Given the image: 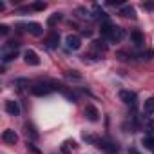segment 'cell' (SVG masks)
I'll return each mask as SVG.
<instances>
[{
  "label": "cell",
  "mask_w": 154,
  "mask_h": 154,
  "mask_svg": "<svg viewBox=\"0 0 154 154\" xmlns=\"http://www.w3.org/2000/svg\"><path fill=\"white\" fill-rule=\"evenodd\" d=\"M94 145H96L100 150H103L105 154H118V152H120V147H118L114 141H111V140H105V138H98Z\"/></svg>",
  "instance_id": "6da1fadb"
},
{
  "label": "cell",
  "mask_w": 154,
  "mask_h": 154,
  "mask_svg": "<svg viewBox=\"0 0 154 154\" xmlns=\"http://www.w3.org/2000/svg\"><path fill=\"white\" fill-rule=\"evenodd\" d=\"M53 89H54V87H53V82H36V84L31 85V93H33L35 96H45V94H49Z\"/></svg>",
  "instance_id": "7a4b0ae2"
},
{
  "label": "cell",
  "mask_w": 154,
  "mask_h": 154,
  "mask_svg": "<svg viewBox=\"0 0 154 154\" xmlns=\"http://www.w3.org/2000/svg\"><path fill=\"white\" fill-rule=\"evenodd\" d=\"M120 100H122L125 105L134 107L136 102H138V96H136V93H132V91H120Z\"/></svg>",
  "instance_id": "3957f363"
},
{
  "label": "cell",
  "mask_w": 154,
  "mask_h": 154,
  "mask_svg": "<svg viewBox=\"0 0 154 154\" xmlns=\"http://www.w3.org/2000/svg\"><path fill=\"white\" fill-rule=\"evenodd\" d=\"M123 36H125L123 29H122V27H118V26H114V27H112V31L109 33V36H107L105 40H109L111 44H118V42H122V40H123Z\"/></svg>",
  "instance_id": "277c9868"
},
{
  "label": "cell",
  "mask_w": 154,
  "mask_h": 154,
  "mask_svg": "<svg viewBox=\"0 0 154 154\" xmlns=\"http://www.w3.org/2000/svg\"><path fill=\"white\" fill-rule=\"evenodd\" d=\"M65 45H67V49L76 51V49L82 47V38H80L78 35H69V36L65 38Z\"/></svg>",
  "instance_id": "5b68a950"
},
{
  "label": "cell",
  "mask_w": 154,
  "mask_h": 154,
  "mask_svg": "<svg viewBox=\"0 0 154 154\" xmlns=\"http://www.w3.org/2000/svg\"><path fill=\"white\" fill-rule=\"evenodd\" d=\"M24 60H26L27 65H40V56H38L33 49H27V51L24 53Z\"/></svg>",
  "instance_id": "8992f818"
},
{
  "label": "cell",
  "mask_w": 154,
  "mask_h": 154,
  "mask_svg": "<svg viewBox=\"0 0 154 154\" xmlns=\"http://www.w3.org/2000/svg\"><path fill=\"white\" fill-rule=\"evenodd\" d=\"M26 29H27V33H31L33 36H42V33H44V29H42V26H40L38 22H29V24H26Z\"/></svg>",
  "instance_id": "52a82bcc"
},
{
  "label": "cell",
  "mask_w": 154,
  "mask_h": 154,
  "mask_svg": "<svg viewBox=\"0 0 154 154\" xmlns=\"http://www.w3.org/2000/svg\"><path fill=\"white\" fill-rule=\"evenodd\" d=\"M6 112L11 114V116H18V114H20L18 102H15V100H8V102H6Z\"/></svg>",
  "instance_id": "ba28073f"
},
{
  "label": "cell",
  "mask_w": 154,
  "mask_h": 154,
  "mask_svg": "<svg viewBox=\"0 0 154 154\" xmlns=\"http://www.w3.org/2000/svg\"><path fill=\"white\" fill-rule=\"evenodd\" d=\"M17 140H18V136H17V132H15V131L8 129V131H4V132H2V141H4V143L15 145V143H17Z\"/></svg>",
  "instance_id": "9c48e42d"
},
{
  "label": "cell",
  "mask_w": 154,
  "mask_h": 154,
  "mask_svg": "<svg viewBox=\"0 0 154 154\" xmlns=\"http://www.w3.org/2000/svg\"><path fill=\"white\" fill-rule=\"evenodd\" d=\"M58 44H60V35L53 31V33L45 38V45H47L49 49H56V47H58Z\"/></svg>",
  "instance_id": "30bf717a"
},
{
  "label": "cell",
  "mask_w": 154,
  "mask_h": 154,
  "mask_svg": "<svg viewBox=\"0 0 154 154\" xmlns=\"http://www.w3.org/2000/svg\"><path fill=\"white\" fill-rule=\"evenodd\" d=\"M85 118H87L89 122H98V118H100L98 109H96L94 105H87V107H85Z\"/></svg>",
  "instance_id": "8fae6325"
},
{
  "label": "cell",
  "mask_w": 154,
  "mask_h": 154,
  "mask_svg": "<svg viewBox=\"0 0 154 154\" xmlns=\"http://www.w3.org/2000/svg\"><path fill=\"white\" fill-rule=\"evenodd\" d=\"M76 147H78V145H76V141H74V140H65V141L62 143L60 150H62L63 154H71L72 150H76Z\"/></svg>",
  "instance_id": "7c38bea8"
},
{
  "label": "cell",
  "mask_w": 154,
  "mask_h": 154,
  "mask_svg": "<svg viewBox=\"0 0 154 154\" xmlns=\"http://www.w3.org/2000/svg\"><path fill=\"white\" fill-rule=\"evenodd\" d=\"M131 42L136 45V47H141L145 44V36L141 35V31H132L131 33Z\"/></svg>",
  "instance_id": "4fadbf2b"
},
{
  "label": "cell",
  "mask_w": 154,
  "mask_h": 154,
  "mask_svg": "<svg viewBox=\"0 0 154 154\" xmlns=\"http://www.w3.org/2000/svg\"><path fill=\"white\" fill-rule=\"evenodd\" d=\"M17 56H18V51H4V53H2V62L8 63V62L15 60Z\"/></svg>",
  "instance_id": "5bb4252c"
},
{
  "label": "cell",
  "mask_w": 154,
  "mask_h": 154,
  "mask_svg": "<svg viewBox=\"0 0 154 154\" xmlns=\"http://www.w3.org/2000/svg\"><path fill=\"white\" fill-rule=\"evenodd\" d=\"M143 112H145V114H152V112H154V98L145 100V103H143Z\"/></svg>",
  "instance_id": "9a60e30c"
},
{
  "label": "cell",
  "mask_w": 154,
  "mask_h": 154,
  "mask_svg": "<svg viewBox=\"0 0 154 154\" xmlns=\"http://www.w3.org/2000/svg\"><path fill=\"white\" fill-rule=\"evenodd\" d=\"M120 15H123V17H131V18H134V17H136V11H134V8H132V6H125V8H122V11H120Z\"/></svg>",
  "instance_id": "2e32d148"
},
{
  "label": "cell",
  "mask_w": 154,
  "mask_h": 154,
  "mask_svg": "<svg viewBox=\"0 0 154 154\" xmlns=\"http://www.w3.org/2000/svg\"><path fill=\"white\" fill-rule=\"evenodd\" d=\"M26 134H27V138H31V140H38V132H36L35 127L29 125V123H26Z\"/></svg>",
  "instance_id": "e0dca14e"
},
{
  "label": "cell",
  "mask_w": 154,
  "mask_h": 154,
  "mask_svg": "<svg viewBox=\"0 0 154 154\" xmlns=\"http://www.w3.org/2000/svg\"><path fill=\"white\" fill-rule=\"evenodd\" d=\"M141 143H143V147H145V149L154 150V138H152V136H145V138L141 140Z\"/></svg>",
  "instance_id": "ac0fdd59"
},
{
  "label": "cell",
  "mask_w": 154,
  "mask_h": 154,
  "mask_svg": "<svg viewBox=\"0 0 154 154\" xmlns=\"http://www.w3.org/2000/svg\"><path fill=\"white\" fill-rule=\"evenodd\" d=\"M60 20H62V15H60V13H54V15H51V17L47 18V24H49V26H54V24L60 22Z\"/></svg>",
  "instance_id": "d6986e66"
},
{
  "label": "cell",
  "mask_w": 154,
  "mask_h": 154,
  "mask_svg": "<svg viewBox=\"0 0 154 154\" xmlns=\"http://www.w3.org/2000/svg\"><path fill=\"white\" fill-rule=\"evenodd\" d=\"M45 8H47L45 2H35V4H33V9H36V11H44Z\"/></svg>",
  "instance_id": "ffe728a7"
},
{
  "label": "cell",
  "mask_w": 154,
  "mask_h": 154,
  "mask_svg": "<svg viewBox=\"0 0 154 154\" xmlns=\"http://www.w3.org/2000/svg\"><path fill=\"white\" fill-rule=\"evenodd\" d=\"M147 131H149L150 134L154 132V120H149V122H147Z\"/></svg>",
  "instance_id": "44dd1931"
},
{
  "label": "cell",
  "mask_w": 154,
  "mask_h": 154,
  "mask_svg": "<svg viewBox=\"0 0 154 154\" xmlns=\"http://www.w3.org/2000/svg\"><path fill=\"white\" fill-rule=\"evenodd\" d=\"M0 33H2V35H8V33H9V27L2 24V26H0Z\"/></svg>",
  "instance_id": "7402d4cb"
},
{
  "label": "cell",
  "mask_w": 154,
  "mask_h": 154,
  "mask_svg": "<svg viewBox=\"0 0 154 154\" xmlns=\"http://www.w3.org/2000/svg\"><path fill=\"white\" fill-rule=\"evenodd\" d=\"M129 154H140V152H138L136 149H129Z\"/></svg>",
  "instance_id": "603a6c76"
}]
</instances>
